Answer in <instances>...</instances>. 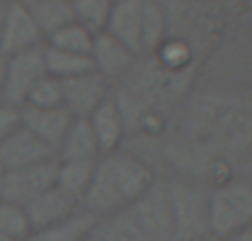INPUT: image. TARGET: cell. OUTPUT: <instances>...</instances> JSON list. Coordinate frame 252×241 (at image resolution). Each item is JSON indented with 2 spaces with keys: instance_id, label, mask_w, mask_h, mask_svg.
Instances as JSON below:
<instances>
[{
  "instance_id": "cell-1",
  "label": "cell",
  "mask_w": 252,
  "mask_h": 241,
  "mask_svg": "<svg viewBox=\"0 0 252 241\" xmlns=\"http://www.w3.org/2000/svg\"><path fill=\"white\" fill-rule=\"evenodd\" d=\"M252 224V184L230 180L208 193V233L219 241L232 239Z\"/></svg>"
},
{
  "instance_id": "cell-2",
  "label": "cell",
  "mask_w": 252,
  "mask_h": 241,
  "mask_svg": "<svg viewBox=\"0 0 252 241\" xmlns=\"http://www.w3.org/2000/svg\"><path fill=\"white\" fill-rule=\"evenodd\" d=\"M173 215V241H204L208 233V193L188 181L166 184Z\"/></svg>"
},
{
  "instance_id": "cell-3",
  "label": "cell",
  "mask_w": 252,
  "mask_h": 241,
  "mask_svg": "<svg viewBox=\"0 0 252 241\" xmlns=\"http://www.w3.org/2000/svg\"><path fill=\"white\" fill-rule=\"evenodd\" d=\"M4 58H7V64H4V87L0 102L20 109L25 104L29 91L47 75L44 44Z\"/></svg>"
},
{
  "instance_id": "cell-4",
  "label": "cell",
  "mask_w": 252,
  "mask_h": 241,
  "mask_svg": "<svg viewBox=\"0 0 252 241\" xmlns=\"http://www.w3.org/2000/svg\"><path fill=\"white\" fill-rule=\"evenodd\" d=\"M102 164H104L106 173H109L111 181H113L115 190H118L120 199L126 208L135 204L153 184V171L142 162V159L133 157L128 153H120L113 151L109 155H102Z\"/></svg>"
},
{
  "instance_id": "cell-5",
  "label": "cell",
  "mask_w": 252,
  "mask_h": 241,
  "mask_svg": "<svg viewBox=\"0 0 252 241\" xmlns=\"http://www.w3.org/2000/svg\"><path fill=\"white\" fill-rule=\"evenodd\" d=\"M56 173H58V159L47 164H35V166L7 171L2 180L0 199L18 204V206H27L35 197H40L42 193H47L49 188L56 186Z\"/></svg>"
},
{
  "instance_id": "cell-6",
  "label": "cell",
  "mask_w": 252,
  "mask_h": 241,
  "mask_svg": "<svg viewBox=\"0 0 252 241\" xmlns=\"http://www.w3.org/2000/svg\"><path fill=\"white\" fill-rule=\"evenodd\" d=\"M128 208L151 241H173V215L166 184L155 181Z\"/></svg>"
},
{
  "instance_id": "cell-7",
  "label": "cell",
  "mask_w": 252,
  "mask_h": 241,
  "mask_svg": "<svg viewBox=\"0 0 252 241\" xmlns=\"http://www.w3.org/2000/svg\"><path fill=\"white\" fill-rule=\"evenodd\" d=\"M62 82V106L75 120H87L102 102L109 97V80L97 71L78 75Z\"/></svg>"
},
{
  "instance_id": "cell-8",
  "label": "cell",
  "mask_w": 252,
  "mask_h": 241,
  "mask_svg": "<svg viewBox=\"0 0 252 241\" xmlns=\"http://www.w3.org/2000/svg\"><path fill=\"white\" fill-rule=\"evenodd\" d=\"M53 159H58L56 149H51L47 142H42L22 124L0 144V164L4 166V171L47 164Z\"/></svg>"
},
{
  "instance_id": "cell-9",
  "label": "cell",
  "mask_w": 252,
  "mask_h": 241,
  "mask_svg": "<svg viewBox=\"0 0 252 241\" xmlns=\"http://www.w3.org/2000/svg\"><path fill=\"white\" fill-rule=\"evenodd\" d=\"M40 44H44V38L31 11L11 0L7 7L2 31H0V53L13 56V53L27 51V49L40 47Z\"/></svg>"
},
{
  "instance_id": "cell-10",
  "label": "cell",
  "mask_w": 252,
  "mask_h": 241,
  "mask_svg": "<svg viewBox=\"0 0 252 241\" xmlns=\"http://www.w3.org/2000/svg\"><path fill=\"white\" fill-rule=\"evenodd\" d=\"M25 211L31 221V228L40 230V228L62 224L69 217H73L75 212H80V202L75 197H71L69 193H64L62 188L53 186V188H49L40 197H35L31 204H27Z\"/></svg>"
},
{
  "instance_id": "cell-11",
  "label": "cell",
  "mask_w": 252,
  "mask_h": 241,
  "mask_svg": "<svg viewBox=\"0 0 252 241\" xmlns=\"http://www.w3.org/2000/svg\"><path fill=\"white\" fill-rule=\"evenodd\" d=\"M71 122H73V115L64 106H56V109L20 106V124L56 151L60 146L62 137H64L66 128L71 126Z\"/></svg>"
},
{
  "instance_id": "cell-12",
  "label": "cell",
  "mask_w": 252,
  "mask_h": 241,
  "mask_svg": "<svg viewBox=\"0 0 252 241\" xmlns=\"http://www.w3.org/2000/svg\"><path fill=\"white\" fill-rule=\"evenodd\" d=\"M89 56H91L93 69L106 80L124 75L133 66V60H135V53L128 47H124L120 40H115L113 35H109L106 31L93 35V44Z\"/></svg>"
},
{
  "instance_id": "cell-13",
  "label": "cell",
  "mask_w": 252,
  "mask_h": 241,
  "mask_svg": "<svg viewBox=\"0 0 252 241\" xmlns=\"http://www.w3.org/2000/svg\"><path fill=\"white\" fill-rule=\"evenodd\" d=\"M58 162H97L102 157L89 120H75L66 128L60 146L56 151Z\"/></svg>"
},
{
  "instance_id": "cell-14",
  "label": "cell",
  "mask_w": 252,
  "mask_h": 241,
  "mask_svg": "<svg viewBox=\"0 0 252 241\" xmlns=\"http://www.w3.org/2000/svg\"><path fill=\"white\" fill-rule=\"evenodd\" d=\"M139 16H142V0H113L111 16L106 22V33L128 47L137 56L142 53L139 42Z\"/></svg>"
},
{
  "instance_id": "cell-15",
  "label": "cell",
  "mask_w": 252,
  "mask_h": 241,
  "mask_svg": "<svg viewBox=\"0 0 252 241\" xmlns=\"http://www.w3.org/2000/svg\"><path fill=\"white\" fill-rule=\"evenodd\" d=\"M87 120L91 124L93 133H95L100 153L102 155L113 153L124 135V120H122V111H120L118 102L106 97Z\"/></svg>"
},
{
  "instance_id": "cell-16",
  "label": "cell",
  "mask_w": 252,
  "mask_h": 241,
  "mask_svg": "<svg viewBox=\"0 0 252 241\" xmlns=\"http://www.w3.org/2000/svg\"><path fill=\"white\" fill-rule=\"evenodd\" d=\"M166 40H168V16L155 0H142V16H139L142 53H155Z\"/></svg>"
},
{
  "instance_id": "cell-17",
  "label": "cell",
  "mask_w": 252,
  "mask_h": 241,
  "mask_svg": "<svg viewBox=\"0 0 252 241\" xmlns=\"http://www.w3.org/2000/svg\"><path fill=\"white\" fill-rule=\"evenodd\" d=\"M93 233L100 241H151L133 217L130 208L118 211L104 219H97Z\"/></svg>"
},
{
  "instance_id": "cell-18",
  "label": "cell",
  "mask_w": 252,
  "mask_h": 241,
  "mask_svg": "<svg viewBox=\"0 0 252 241\" xmlns=\"http://www.w3.org/2000/svg\"><path fill=\"white\" fill-rule=\"evenodd\" d=\"M95 224H97L95 217L80 211L66 221H62V224L33 230L25 241H84L91 235V230L95 228Z\"/></svg>"
},
{
  "instance_id": "cell-19",
  "label": "cell",
  "mask_w": 252,
  "mask_h": 241,
  "mask_svg": "<svg viewBox=\"0 0 252 241\" xmlns=\"http://www.w3.org/2000/svg\"><path fill=\"white\" fill-rule=\"evenodd\" d=\"M27 9L31 11V16H33L35 25H38L44 40L51 33L60 31L62 27L75 22L71 0H42V2L33 4V7H27Z\"/></svg>"
},
{
  "instance_id": "cell-20",
  "label": "cell",
  "mask_w": 252,
  "mask_h": 241,
  "mask_svg": "<svg viewBox=\"0 0 252 241\" xmlns=\"http://www.w3.org/2000/svg\"><path fill=\"white\" fill-rule=\"evenodd\" d=\"M44 64H47V75H51L56 80H71L95 71L91 56L58 51V49H51L47 44H44Z\"/></svg>"
},
{
  "instance_id": "cell-21",
  "label": "cell",
  "mask_w": 252,
  "mask_h": 241,
  "mask_svg": "<svg viewBox=\"0 0 252 241\" xmlns=\"http://www.w3.org/2000/svg\"><path fill=\"white\" fill-rule=\"evenodd\" d=\"M97 162H58L56 186L80 202L93 177Z\"/></svg>"
},
{
  "instance_id": "cell-22",
  "label": "cell",
  "mask_w": 252,
  "mask_h": 241,
  "mask_svg": "<svg viewBox=\"0 0 252 241\" xmlns=\"http://www.w3.org/2000/svg\"><path fill=\"white\" fill-rule=\"evenodd\" d=\"M71 7H73L75 22L91 35H97L106 29L113 0H71Z\"/></svg>"
},
{
  "instance_id": "cell-23",
  "label": "cell",
  "mask_w": 252,
  "mask_h": 241,
  "mask_svg": "<svg viewBox=\"0 0 252 241\" xmlns=\"http://www.w3.org/2000/svg\"><path fill=\"white\" fill-rule=\"evenodd\" d=\"M44 44L58 51H66V53H80V56H89L91 53V44H93V35L89 33L84 27H80L78 22L62 27L60 31L51 33Z\"/></svg>"
},
{
  "instance_id": "cell-24",
  "label": "cell",
  "mask_w": 252,
  "mask_h": 241,
  "mask_svg": "<svg viewBox=\"0 0 252 241\" xmlns=\"http://www.w3.org/2000/svg\"><path fill=\"white\" fill-rule=\"evenodd\" d=\"M0 233L13 241H25L33 233L25 206L0 199Z\"/></svg>"
},
{
  "instance_id": "cell-25",
  "label": "cell",
  "mask_w": 252,
  "mask_h": 241,
  "mask_svg": "<svg viewBox=\"0 0 252 241\" xmlns=\"http://www.w3.org/2000/svg\"><path fill=\"white\" fill-rule=\"evenodd\" d=\"M22 106H35V109H56V106H62V82L51 78V75H44L29 91Z\"/></svg>"
},
{
  "instance_id": "cell-26",
  "label": "cell",
  "mask_w": 252,
  "mask_h": 241,
  "mask_svg": "<svg viewBox=\"0 0 252 241\" xmlns=\"http://www.w3.org/2000/svg\"><path fill=\"white\" fill-rule=\"evenodd\" d=\"M157 51L161 53V60L168 66H182L188 60V47L182 40H166Z\"/></svg>"
},
{
  "instance_id": "cell-27",
  "label": "cell",
  "mask_w": 252,
  "mask_h": 241,
  "mask_svg": "<svg viewBox=\"0 0 252 241\" xmlns=\"http://www.w3.org/2000/svg\"><path fill=\"white\" fill-rule=\"evenodd\" d=\"M20 126V109L0 102V144Z\"/></svg>"
},
{
  "instance_id": "cell-28",
  "label": "cell",
  "mask_w": 252,
  "mask_h": 241,
  "mask_svg": "<svg viewBox=\"0 0 252 241\" xmlns=\"http://www.w3.org/2000/svg\"><path fill=\"white\" fill-rule=\"evenodd\" d=\"M228 241H252V224L246 226L241 233H237L232 239H228Z\"/></svg>"
},
{
  "instance_id": "cell-29",
  "label": "cell",
  "mask_w": 252,
  "mask_h": 241,
  "mask_svg": "<svg viewBox=\"0 0 252 241\" xmlns=\"http://www.w3.org/2000/svg\"><path fill=\"white\" fill-rule=\"evenodd\" d=\"M4 64H7V58L0 53V95H2V87H4Z\"/></svg>"
},
{
  "instance_id": "cell-30",
  "label": "cell",
  "mask_w": 252,
  "mask_h": 241,
  "mask_svg": "<svg viewBox=\"0 0 252 241\" xmlns=\"http://www.w3.org/2000/svg\"><path fill=\"white\" fill-rule=\"evenodd\" d=\"M9 2H11V0H9ZM9 2H2V0H0V31H2L4 16H7V7H9Z\"/></svg>"
},
{
  "instance_id": "cell-31",
  "label": "cell",
  "mask_w": 252,
  "mask_h": 241,
  "mask_svg": "<svg viewBox=\"0 0 252 241\" xmlns=\"http://www.w3.org/2000/svg\"><path fill=\"white\" fill-rule=\"evenodd\" d=\"M13 2H18V4H22V7H33V4H38V2H42V0H13Z\"/></svg>"
},
{
  "instance_id": "cell-32",
  "label": "cell",
  "mask_w": 252,
  "mask_h": 241,
  "mask_svg": "<svg viewBox=\"0 0 252 241\" xmlns=\"http://www.w3.org/2000/svg\"><path fill=\"white\" fill-rule=\"evenodd\" d=\"M4 173H7V171H4V166H2V164H0V190H2V180H4Z\"/></svg>"
},
{
  "instance_id": "cell-33",
  "label": "cell",
  "mask_w": 252,
  "mask_h": 241,
  "mask_svg": "<svg viewBox=\"0 0 252 241\" xmlns=\"http://www.w3.org/2000/svg\"><path fill=\"white\" fill-rule=\"evenodd\" d=\"M84 241H100V239H97V235H95V233H93V230H91V235H89V237L84 239Z\"/></svg>"
},
{
  "instance_id": "cell-34",
  "label": "cell",
  "mask_w": 252,
  "mask_h": 241,
  "mask_svg": "<svg viewBox=\"0 0 252 241\" xmlns=\"http://www.w3.org/2000/svg\"><path fill=\"white\" fill-rule=\"evenodd\" d=\"M235 2H241V4H246V7H252V0H235Z\"/></svg>"
},
{
  "instance_id": "cell-35",
  "label": "cell",
  "mask_w": 252,
  "mask_h": 241,
  "mask_svg": "<svg viewBox=\"0 0 252 241\" xmlns=\"http://www.w3.org/2000/svg\"><path fill=\"white\" fill-rule=\"evenodd\" d=\"M217 2H221V4H228V7H230V4H235V0H217Z\"/></svg>"
},
{
  "instance_id": "cell-36",
  "label": "cell",
  "mask_w": 252,
  "mask_h": 241,
  "mask_svg": "<svg viewBox=\"0 0 252 241\" xmlns=\"http://www.w3.org/2000/svg\"><path fill=\"white\" fill-rule=\"evenodd\" d=\"M0 241H13V239H9V237H4L2 233H0Z\"/></svg>"
},
{
  "instance_id": "cell-37",
  "label": "cell",
  "mask_w": 252,
  "mask_h": 241,
  "mask_svg": "<svg viewBox=\"0 0 252 241\" xmlns=\"http://www.w3.org/2000/svg\"><path fill=\"white\" fill-rule=\"evenodd\" d=\"M2 2H9V0H2Z\"/></svg>"
}]
</instances>
